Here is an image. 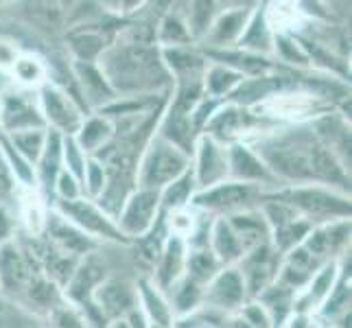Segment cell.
Wrapping results in <instances>:
<instances>
[{
	"instance_id": "6da1fadb",
	"label": "cell",
	"mask_w": 352,
	"mask_h": 328,
	"mask_svg": "<svg viewBox=\"0 0 352 328\" xmlns=\"http://www.w3.org/2000/svg\"><path fill=\"white\" fill-rule=\"evenodd\" d=\"M256 155L278 179L300 182V184L318 186H342L348 188L350 177L344 164L326 144L313 133L302 129H287L283 133H272L258 142Z\"/></svg>"
},
{
	"instance_id": "7a4b0ae2",
	"label": "cell",
	"mask_w": 352,
	"mask_h": 328,
	"mask_svg": "<svg viewBox=\"0 0 352 328\" xmlns=\"http://www.w3.org/2000/svg\"><path fill=\"white\" fill-rule=\"evenodd\" d=\"M99 70L114 92L136 94L155 90L168 79L162 53L153 44L118 42L99 57Z\"/></svg>"
},
{
	"instance_id": "3957f363",
	"label": "cell",
	"mask_w": 352,
	"mask_h": 328,
	"mask_svg": "<svg viewBox=\"0 0 352 328\" xmlns=\"http://www.w3.org/2000/svg\"><path fill=\"white\" fill-rule=\"evenodd\" d=\"M261 197L289 206V208L309 219L311 223L313 219H322L326 223L350 217V199L318 184H291L285 188H276L274 193H263Z\"/></svg>"
},
{
	"instance_id": "277c9868",
	"label": "cell",
	"mask_w": 352,
	"mask_h": 328,
	"mask_svg": "<svg viewBox=\"0 0 352 328\" xmlns=\"http://www.w3.org/2000/svg\"><path fill=\"white\" fill-rule=\"evenodd\" d=\"M190 168V155L177 144L157 136L149 142L136 168V188L162 190Z\"/></svg>"
},
{
	"instance_id": "5b68a950",
	"label": "cell",
	"mask_w": 352,
	"mask_h": 328,
	"mask_svg": "<svg viewBox=\"0 0 352 328\" xmlns=\"http://www.w3.org/2000/svg\"><path fill=\"white\" fill-rule=\"evenodd\" d=\"M57 210L68 223L79 228L81 232L88 234L90 239H107V241L127 243V239L118 230L114 219L105 210H101L92 199L79 197L72 201H59Z\"/></svg>"
},
{
	"instance_id": "8992f818",
	"label": "cell",
	"mask_w": 352,
	"mask_h": 328,
	"mask_svg": "<svg viewBox=\"0 0 352 328\" xmlns=\"http://www.w3.org/2000/svg\"><path fill=\"white\" fill-rule=\"evenodd\" d=\"M160 219V190L151 188H136L123 204L116 226L129 241L131 237H144L151 232V228Z\"/></svg>"
},
{
	"instance_id": "52a82bcc",
	"label": "cell",
	"mask_w": 352,
	"mask_h": 328,
	"mask_svg": "<svg viewBox=\"0 0 352 328\" xmlns=\"http://www.w3.org/2000/svg\"><path fill=\"white\" fill-rule=\"evenodd\" d=\"M263 190L261 186H252V184H243V182H232L226 179L221 184L210 186L206 190H199L195 197V206L208 210V212H226L236 215V212H245L252 210V204L256 199H263Z\"/></svg>"
},
{
	"instance_id": "ba28073f",
	"label": "cell",
	"mask_w": 352,
	"mask_h": 328,
	"mask_svg": "<svg viewBox=\"0 0 352 328\" xmlns=\"http://www.w3.org/2000/svg\"><path fill=\"white\" fill-rule=\"evenodd\" d=\"M322 101L318 94L307 90H278L265 101L254 105V114L258 118H278V120H305L320 112Z\"/></svg>"
},
{
	"instance_id": "9c48e42d",
	"label": "cell",
	"mask_w": 352,
	"mask_h": 328,
	"mask_svg": "<svg viewBox=\"0 0 352 328\" xmlns=\"http://www.w3.org/2000/svg\"><path fill=\"white\" fill-rule=\"evenodd\" d=\"M38 103H40V112L44 116V123L51 125L53 131H57L59 136L66 133L68 138L77 136V131L81 129L86 118H83L79 105L72 101V96L66 90L46 83V86L40 88Z\"/></svg>"
},
{
	"instance_id": "30bf717a",
	"label": "cell",
	"mask_w": 352,
	"mask_h": 328,
	"mask_svg": "<svg viewBox=\"0 0 352 328\" xmlns=\"http://www.w3.org/2000/svg\"><path fill=\"white\" fill-rule=\"evenodd\" d=\"M206 136H210L217 142H243L250 133H263L254 118L245 107L228 103L221 109H214V114L208 118L204 127Z\"/></svg>"
},
{
	"instance_id": "8fae6325",
	"label": "cell",
	"mask_w": 352,
	"mask_h": 328,
	"mask_svg": "<svg viewBox=\"0 0 352 328\" xmlns=\"http://www.w3.org/2000/svg\"><path fill=\"white\" fill-rule=\"evenodd\" d=\"M280 254L274 250V245H261L245 254L239 263V274L243 278L248 296L258 298L265 289H270L278 278V267H280Z\"/></svg>"
},
{
	"instance_id": "7c38bea8",
	"label": "cell",
	"mask_w": 352,
	"mask_h": 328,
	"mask_svg": "<svg viewBox=\"0 0 352 328\" xmlns=\"http://www.w3.org/2000/svg\"><path fill=\"white\" fill-rule=\"evenodd\" d=\"M27 129H46L40 103H35L33 96L24 90L3 94L0 96V131L11 136Z\"/></svg>"
},
{
	"instance_id": "4fadbf2b",
	"label": "cell",
	"mask_w": 352,
	"mask_h": 328,
	"mask_svg": "<svg viewBox=\"0 0 352 328\" xmlns=\"http://www.w3.org/2000/svg\"><path fill=\"white\" fill-rule=\"evenodd\" d=\"M192 177H195V186L199 190H206L226 182L228 179V147H223L221 142H217L204 133L197 142Z\"/></svg>"
},
{
	"instance_id": "5bb4252c",
	"label": "cell",
	"mask_w": 352,
	"mask_h": 328,
	"mask_svg": "<svg viewBox=\"0 0 352 328\" xmlns=\"http://www.w3.org/2000/svg\"><path fill=\"white\" fill-rule=\"evenodd\" d=\"M248 298L245 285L236 267L221 270L204 289L206 307L219 309V311H239Z\"/></svg>"
},
{
	"instance_id": "9a60e30c",
	"label": "cell",
	"mask_w": 352,
	"mask_h": 328,
	"mask_svg": "<svg viewBox=\"0 0 352 328\" xmlns=\"http://www.w3.org/2000/svg\"><path fill=\"white\" fill-rule=\"evenodd\" d=\"M228 179L243 182V184H252V186L276 182V177L270 173V168L256 155V151L250 149L245 142H236L228 147Z\"/></svg>"
},
{
	"instance_id": "2e32d148",
	"label": "cell",
	"mask_w": 352,
	"mask_h": 328,
	"mask_svg": "<svg viewBox=\"0 0 352 328\" xmlns=\"http://www.w3.org/2000/svg\"><path fill=\"white\" fill-rule=\"evenodd\" d=\"M350 239V219H337L311 228L307 239L300 243L309 254H313L320 263H329Z\"/></svg>"
},
{
	"instance_id": "e0dca14e",
	"label": "cell",
	"mask_w": 352,
	"mask_h": 328,
	"mask_svg": "<svg viewBox=\"0 0 352 328\" xmlns=\"http://www.w3.org/2000/svg\"><path fill=\"white\" fill-rule=\"evenodd\" d=\"M92 302L99 307V313L105 320H123L125 315L136 311L138 307V294L127 283L116 281V278H107L99 287H96Z\"/></svg>"
},
{
	"instance_id": "ac0fdd59",
	"label": "cell",
	"mask_w": 352,
	"mask_h": 328,
	"mask_svg": "<svg viewBox=\"0 0 352 328\" xmlns=\"http://www.w3.org/2000/svg\"><path fill=\"white\" fill-rule=\"evenodd\" d=\"M322 265L324 263H320L313 254H309L305 248L298 245L294 250H289L280 259L276 283H280L283 287L291 289L298 296L300 291L311 283V278L320 272Z\"/></svg>"
},
{
	"instance_id": "d6986e66",
	"label": "cell",
	"mask_w": 352,
	"mask_h": 328,
	"mask_svg": "<svg viewBox=\"0 0 352 328\" xmlns=\"http://www.w3.org/2000/svg\"><path fill=\"white\" fill-rule=\"evenodd\" d=\"M38 272H33L31 256L14 241L0 248V287L9 291H27Z\"/></svg>"
},
{
	"instance_id": "ffe728a7",
	"label": "cell",
	"mask_w": 352,
	"mask_h": 328,
	"mask_svg": "<svg viewBox=\"0 0 352 328\" xmlns=\"http://www.w3.org/2000/svg\"><path fill=\"white\" fill-rule=\"evenodd\" d=\"M105 281V270L96 256H86L79 261L75 274L66 283V296L81 307H92V296L96 287Z\"/></svg>"
},
{
	"instance_id": "44dd1931",
	"label": "cell",
	"mask_w": 352,
	"mask_h": 328,
	"mask_svg": "<svg viewBox=\"0 0 352 328\" xmlns=\"http://www.w3.org/2000/svg\"><path fill=\"white\" fill-rule=\"evenodd\" d=\"M188 243L179 237H171L164 243V250L157 259V289H171L186 270Z\"/></svg>"
},
{
	"instance_id": "7402d4cb",
	"label": "cell",
	"mask_w": 352,
	"mask_h": 328,
	"mask_svg": "<svg viewBox=\"0 0 352 328\" xmlns=\"http://www.w3.org/2000/svg\"><path fill=\"white\" fill-rule=\"evenodd\" d=\"M250 18H252L250 9H230L212 22L210 33H206V40L210 42V46H219V48L239 42Z\"/></svg>"
},
{
	"instance_id": "603a6c76",
	"label": "cell",
	"mask_w": 352,
	"mask_h": 328,
	"mask_svg": "<svg viewBox=\"0 0 352 328\" xmlns=\"http://www.w3.org/2000/svg\"><path fill=\"white\" fill-rule=\"evenodd\" d=\"M208 250L214 254V259L221 263V267L232 265L243 259V248L234 234V230L230 228L228 219L219 217L214 219L208 232Z\"/></svg>"
},
{
	"instance_id": "cb8c5ba5",
	"label": "cell",
	"mask_w": 352,
	"mask_h": 328,
	"mask_svg": "<svg viewBox=\"0 0 352 328\" xmlns=\"http://www.w3.org/2000/svg\"><path fill=\"white\" fill-rule=\"evenodd\" d=\"M62 162H64V140L57 131L51 129L46 136V144H44V151L40 155V160L35 162L38 164L40 184L46 190H55V182H57L59 173L64 171Z\"/></svg>"
},
{
	"instance_id": "d4e9b609",
	"label": "cell",
	"mask_w": 352,
	"mask_h": 328,
	"mask_svg": "<svg viewBox=\"0 0 352 328\" xmlns=\"http://www.w3.org/2000/svg\"><path fill=\"white\" fill-rule=\"evenodd\" d=\"M114 133L116 131H114L112 118L101 114V116H94L90 120H83V125L77 131L75 140H77V144L81 147L83 153H96L114 138Z\"/></svg>"
},
{
	"instance_id": "484cf974",
	"label": "cell",
	"mask_w": 352,
	"mask_h": 328,
	"mask_svg": "<svg viewBox=\"0 0 352 328\" xmlns=\"http://www.w3.org/2000/svg\"><path fill=\"white\" fill-rule=\"evenodd\" d=\"M245 81V77L239 75L236 70L228 68V66H221V64H214L206 70V75L201 79L204 83V96H208V99H230V94H232L241 83Z\"/></svg>"
},
{
	"instance_id": "4316f807",
	"label": "cell",
	"mask_w": 352,
	"mask_h": 328,
	"mask_svg": "<svg viewBox=\"0 0 352 328\" xmlns=\"http://www.w3.org/2000/svg\"><path fill=\"white\" fill-rule=\"evenodd\" d=\"M263 18L272 35H291V31L305 22V11L294 3H272L263 11Z\"/></svg>"
},
{
	"instance_id": "83f0119b",
	"label": "cell",
	"mask_w": 352,
	"mask_h": 328,
	"mask_svg": "<svg viewBox=\"0 0 352 328\" xmlns=\"http://www.w3.org/2000/svg\"><path fill=\"white\" fill-rule=\"evenodd\" d=\"M20 219L24 228L29 230V234L33 237H40L46 230V221H48L46 204L35 188L24 186V190L20 193Z\"/></svg>"
},
{
	"instance_id": "f1b7e54d",
	"label": "cell",
	"mask_w": 352,
	"mask_h": 328,
	"mask_svg": "<svg viewBox=\"0 0 352 328\" xmlns=\"http://www.w3.org/2000/svg\"><path fill=\"white\" fill-rule=\"evenodd\" d=\"M236 44H239V51H245V53H252V55H261V53L272 51L274 35H272L270 29H267L263 11H254L245 31H243L241 40Z\"/></svg>"
},
{
	"instance_id": "f546056e",
	"label": "cell",
	"mask_w": 352,
	"mask_h": 328,
	"mask_svg": "<svg viewBox=\"0 0 352 328\" xmlns=\"http://www.w3.org/2000/svg\"><path fill=\"white\" fill-rule=\"evenodd\" d=\"M75 72H77V79L81 81L83 92H86L90 103H101L103 105V103L114 99V90L110 88V83H107L105 77L101 75L99 66L77 62Z\"/></svg>"
},
{
	"instance_id": "4dcf8cb0",
	"label": "cell",
	"mask_w": 352,
	"mask_h": 328,
	"mask_svg": "<svg viewBox=\"0 0 352 328\" xmlns=\"http://www.w3.org/2000/svg\"><path fill=\"white\" fill-rule=\"evenodd\" d=\"M223 270L221 263L214 259V254L208 248H192L188 250L186 256V278H190L192 283L197 285H206L210 283L212 278Z\"/></svg>"
},
{
	"instance_id": "1f68e13d",
	"label": "cell",
	"mask_w": 352,
	"mask_h": 328,
	"mask_svg": "<svg viewBox=\"0 0 352 328\" xmlns=\"http://www.w3.org/2000/svg\"><path fill=\"white\" fill-rule=\"evenodd\" d=\"M138 300L142 302L144 311H147V318L151 320V326L173 328V311H171V307H168V302L160 296V291H157L153 285L140 283Z\"/></svg>"
},
{
	"instance_id": "d6a6232c",
	"label": "cell",
	"mask_w": 352,
	"mask_h": 328,
	"mask_svg": "<svg viewBox=\"0 0 352 328\" xmlns=\"http://www.w3.org/2000/svg\"><path fill=\"white\" fill-rule=\"evenodd\" d=\"M192 190H195V177H192V168H188L184 175H179L175 182L160 190V208L164 212L186 208L192 197Z\"/></svg>"
},
{
	"instance_id": "836d02e7",
	"label": "cell",
	"mask_w": 352,
	"mask_h": 328,
	"mask_svg": "<svg viewBox=\"0 0 352 328\" xmlns=\"http://www.w3.org/2000/svg\"><path fill=\"white\" fill-rule=\"evenodd\" d=\"M11 75H14V79L24 88H42L46 86L48 68L38 55L24 53L18 57L14 68H11Z\"/></svg>"
},
{
	"instance_id": "e575fe53",
	"label": "cell",
	"mask_w": 352,
	"mask_h": 328,
	"mask_svg": "<svg viewBox=\"0 0 352 328\" xmlns=\"http://www.w3.org/2000/svg\"><path fill=\"white\" fill-rule=\"evenodd\" d=\"M204 302V287L192 283L190 278L182 276L171 287V311L179 315H188Z\"/></svg>"
},
{
	"instance_id": "d590c367",
	"label": "cell",
	"mask_w": 352,
	"mask_h": 328,
	"mask_svg": "<svg viewBox=\"0 0 352 328\" xmlns=\"http://www.w3.org/2000/svg\"><path fill=\"white\" fill-rule=\"evenodd\" d=\"M46 136H48L46 129H27V131L11 133L7 142L16 149L20 157H24L29 164H33L40 160L44 144H46Z\"/></svg>"
},
{
	"instance_id": "8d00e7d4",
	"label": "cell",
	"mask_w": 352,
	"mask_h": 328,
	"mask_svg": "<svg viewBox=\"0 0 352 328\" xmlns=\"http://www.w3.org/2000/svg\"><path fill=\"white\" fill-rule=\"evenodd\" d=\"M190 40V29L184 20H179L175 14H168L157 31V42L164 48H179L182 44H186Z\"/></svg>"
},
{
	"instance_id": "74e56055",
	"label": "cell",
	"mask_w": 352,
	"mask_h": 328,
	"mask_svg": "<svg viewBox=\"0 0 352 328\" xmlns=\"http://www.w3.org/2000/svg\"><path fill=\"white\" fill-rule=\"evenodd\" d=\"M72 51L77 53L81 64H92L96 57H101L105 51V42L96 33H81L72 40Z\"/></svg>"
},
{
	"instance_id": "f35d334b",
	"label": "cell",
	"mask_w": 352,
	"mask_h": 328,
	"mask_svg": "<svg viewBox=\"0 0 352 328\" xmlns=\"http://www.w3.org/2000/svg\"><path fill=\"white\" fill-rule=\"evenodd\" d=\"M64 162H66V168L64 171H68L72 177H75L81 188H83V173H86V162H88V157L86 153L81 151V147L77 144L75 138H68L64 142Z\"/></svg>"
},
{
	"instance_id": "ab89813d",
	"label": "cell",
	"mask_w": 352,
	"mask_h": 328,
	"mask_svg": "<svg viewBox=\"0 0 352 328\" xmlns=\"http://www.w3.org/2000/svg\"><path fill=\"white\" fill-rule=\"evenodd\" d=\"M103 188H105V168L99 160L90 157L86 162V173H83V190H86L90 197L99 199Z\"/></svg>"
},
{
	"instance_id": "60d3db41",
	"label": "cell",
	"mask_w": 352,
	"mask_h": 328,
	"mask_svg": "<svg viewBox=\"0 0 352 328\" xmlns=\"http://www.w3.org/2000/svg\"><path fill=\"white\" fill-rule=\"evenodd\" d=\"M55 193L59 195V201H72V199L81 197L83 188L68 171H62L57 177V182H55Z\"/></svg>"
},
{
	"instance_id": "b9f144b4",
	"label": "cell",
	"mask_w": 352,
	"mask_h": 328,
	"mask_svg": "<svg viewBox=\"0 0 352 328\" xmlns=\"http://www.w3.org/2000/svg\"><path fill=\"white\" fill-rule=\"evenodd\" d=\"M14 188H16V175L11 171L3 147H0V201L7 199L14 193Z\"/></svg>"
},
{
	"instance_id": "7bdbcfd3",
	"label": "cell",
	"mask_w": 352,
	"mask_h": 328,
	"mask_svg": "<svg viewBox=\"0 0 352 328\" xmlns=\"http://www.w3.org/2000/svg\"><path fill=\"white\" fill-rule=\"evenodd\" d=\"M53 324H55V328H86V324H83L79 315L66 307L53 309Z\"/></svg>"
},
{
	"instance_id": "ee69618b",
	"label": "cell",
	"mask_w": 352,
	"mask_h": 328,
	"mask_svg": "<svg viewBox=\"0 0 352 328\" xmlns=\"http://www.w3.org/2000/svg\"><path fill=\"white\" fill-rule=\"evenodd\" d=\"M0 328H31V326H27L20 320L14 305L0 300Z\"/></svg>"
},
{
	"instance_id": "f6af8a7d",
	"label": "cell",
	"mask_w": 352,
	"mask_h": 328,
	"mask_svg": "<svg viewBox=\"0 0 352 328\" xmlns=\"http://www.w3.org/2000/svg\"><path fill=\"white\" fill-rule=\"evenodd\" d=\"M18 46L11 40H0V72L3 70H11L14 64L18 62Z\"/></svg>"
},
{
	"instance_id": "bcb514c9",
	"label": "cell",
	"mask_w": 352,
	"mask_h": 328,
	"mask_svg": "<svg viewBox=\"0 0 352 328\" xmlns=\"http://www.w3.org/2000/svg\"><path fill=\"white\" fill-rule=\"evenodd\" d=\"M11 234H14V217L9 215L7 208L0 206V248L11 241Z\"/></svg>"
},
{
	"instance_id": "7dc6e473",
	"label": "cell",
	"mask_w": 352,
	"mask_h": 328,
	"mask_svg": "<svg viewBox=\"0 0 352 328\" xmlns=\"http://www.w3.org/2000/svg\"><path fill=\"white\" fill-rule=\"evenodd\" d=\"M0 81H3V72H0Z\"/></svg>"
}]
</instances>
